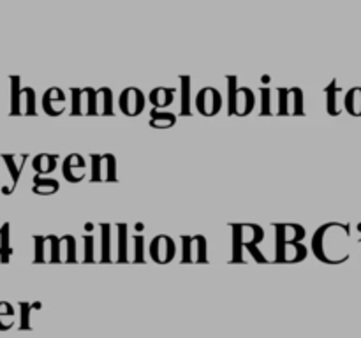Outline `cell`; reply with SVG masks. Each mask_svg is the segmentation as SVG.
Returning a JSON list of instances; mask_svg holds the SVG:
<instances>
[{"label": "cell", "mask_w": 361, "mask_h": 338, "mask_svg": "<svg viewBox=\"0 0 361 338\" xmlns=\"http://www.w3.org/2000/svg\"><path fill=\"white\" fill-rule=\"evenodd\" d=\"M349 233V227L342 226V224H324L319 227L318 231L312 236V252L313 255L326 264H338L347 259L342 249L335 245V240Z\"/></svg>", "instance_id": "obj_1"}, {"label": "cell", "mask_w": 361, "mask_h": 338, "mask_svg": "<svg viewBox=\"0 0 361 338\" xmlns=\"http://www.w3.org/2000/svg\"><path fill=\"white\" fill-rule=\"evenodd\" d=\"M233 227V257L231 263H245L243 259V249L252 255L256 263H268V259L261 254L258 245L261 243L265 231L258 224H231Z\"/></svg>", "instance_id": "obj_2"}, {"label": "cell", "mask_w": 361, "mask_h": 338, "mask_svg": "<svg viewBox=\"0 0 361 338\" xmlns=\"http://www.w3.org/2000/svg\"><path fill=\"white\" fill-rule=\"evenodd\" d=\"M21 80L18 76L11 78V115H28L34 116L36 113V92L34 88H21Z\"/></svg>", "instance_id": "obj_3"}, {"label": "cell", "mask_w": 361, "mask_h": 338, "mask_svg": "<svg viewBox=\"0 0 361 338\" xmlns=\"http://www.w3.org/2000/svg\"><path fill=\"white\" fill-rule=\"evenodd\" d=\"M278 101H277V115L287 116H302L305 115V107H303V92L302 88H278Z\"/></svg>", "instance_id": "obj_4"}, {"label": "cell", "mask_w": 361, "mask_h": 338, "mask_svg": "<svg viewBox=\"0 0 361 338\" xmlns=\"http://www.w3.org/2000/svg\"><path fill=\"white\" fill-rule=\"evenodd\" d=\"M208 243L203 235L182 236V263L205 264L208 263Z\"/></svg>", "instance_id": "obj_5"}, {"label": "cell", "mask_w": 361, "mask_h": 338, "mask_svg": "<svg viewBox=\"0 0 361 338\" xmlns=\"http://www.w3.org/2000/svg\"><path fill=\"white\" fill-rule=\"evenodd\" d=\"M71 115L80 116L97 115V90L92 87L72 88L71 90Z\"/></svg>", "instance_id": "obj_6"}, {"label": "cell", "mask_w": 361, "mask_h": 338, "mask_svg": "<svg viewBox=\"0 0 361 338\" xmlns=\"http://www.w3.org/2000/svg\"><path fill=\"white\" fill-rule=\"evenodd\" d=\"M90 182H116V159L112 154L90 156Z\"/></svg>", "instance_id": "obj_7"}, {"label": "cell", "mask_w": 361, "mask_h": 338, "mask_svg": "<svg viewBox=\"0 0 361 338\" xmlns=\"http://www.w3.org/2000/svg\"><path fill=\"white\" fill-rule=\"evenodd\" d=\"M194 104L198 113L203 116H215L223 109V96L217 88L205 87L198 92Z\"/></svg>", "instance_id": "obj_8"}, {"label": "cell", "mask_w": 361, "mask_h": 338, "mask_svg": "<svg viewBox=\"0 0 361 338\" xmlns=\"http://www.w3.org/2000/svg\"><path fill=\"white\" fill-rule=\"evenodd\" d=\"M145 104H147V97L139 88L136 87H127L125 90L120 94L118 106L120 112L127 116H138L143 113Z\"/></svg>", "instance_id": "obj_9"}, {"label": "cell", "mask_w": 361, "mask_h": 338, "mask_svg": "<svg viewBox=\"0 0 361 338\" xmlns=\"http://www.w3.org/2000/svg\"><path fill=\"white\" fill-rule=\"evenodd\" d=\"M176 245L175 240L167 235L155 236L150 243V257L157 264H167L175 259Z\"/></svg>", "instance_id": "obj_10"}, {"label": "cell", "mask_w": 361, "mask_h": 338, "mask_svg": "<svg viewBox=\"0 0 361 338\" xmlns=\"http://www.w3.org/2000/svg\"><path fill=\"white\" fill-rule=\"evenodd\" d=\"M41 104H43V109L46 115L60 116L65 112V107H68V99H65V94L62 88L52 87L44 92Z\"/></svg>", "instance_id": "obj_11"}, {"label": "cell", "mask_w": 361, "mask_h": 338, "mask_svg": "<svg viewBox=\"0 0 361 338\" xmlns=\"http://www.w3.org/2000/svg\"><path fill=\"white\" fill-rule=\"evenodd\" d=\"M307 247L302 242L294 243H277V257L275 263L282 264H293V263H302L303 259L307 257Z\"/></svg>", "instance_id": "obj_12"}, {"label": "cell", "mask_w": 361, "mask_h": 338, "mask_svg": "<svg viewBox=\"0 0 361 338\" xmlns=\"http://www.w3.org/2000/svg\"><path fill=\"white\" fill-rule=\"evenodd\" d=\"M62 175L69 183H80L87 176V162L80 154H71L62 164Z\"/></svg>", "instance_id": "obj_13"}, {"label": "cell", "mask_w": 361, "mask_h": 338, "mask_svg": "<svg viewBox=\"0 0 361 338\" xmlns=\"http://www.w3.org/2000/svg\"><path fill=\"white\" fill-rule=\"evenodd\" d=\"M256 106L254 92L247 87H240L236 92V101H234V116H247L252 113Z\"/></svg>", "instance_id": "obj_14"}, {"label": "cell", "mask_w": 361, "mask_h": 338, "mask_svg": "<svg viewBox=\"0 0 361 338\" xmlns=\"http://www.w3.org/2000/svg\"><path fill=\"white\" fill-rule=\"evenodd\" d=\"M277 229V243H294L305 238V229L300 224H274Z\"/></svg>", "instance_id": "obj_15"}, {"label": "cell", "mask_w": 361, "mask_h": 338, "mask_svg": "<svg viewBox=\"0 0 361 338\" xmlns=\"http://www.w3.org/2000/svg\"><path fill=\"white\" fill-rule=\"evenodd\" d=\"M76 240L72 235H65L59 242V263H76Z\"/></svg>", "instance_id": "obj_16"}, {"label": "cell", "mask_w": 361, "mask_h": 338, "mask_svg": "<svg viewBox=\"0 0 361 338\" xmlns=\"http://www.w3.org/2000/svg\"><path fill=\"white\" fill-rule=\"evenodd\" d=\"M150 103L155 109H164V107L171 106L175 101V90L166 87H157L150 92Z\"/></svg>", "instance_id": "obj_17"}, {"label": "cell", "mask_w": 361, "mask_h": 338, "mask_svg": "<svg viewBox=\"0 0 361 338\" xmlns=\"http://www.w3.org/2000/svg\"><path fill=\"white\" fill-rule=\"evenodd\" d=\"M28 156H2L6 166L9 167V175H11V191H14L18 185V180H20L21 169H23L25 162H27Z\"/></svg>", "instance_id": "obj_18"}, {"label": "cell", "mask_w": 361, "mask_h": 338, "mask_svg": "<svg viewBox=\"0 0 361 338\" xmlns=\"http://www.w3.org/2000/svg\"><path fill=\"white\" fill-rule=\"evenodd\" d=\"M56 160H59V156H52V154H39V156L34 157L32 167L36 169L37 175H41V176L50 175V173L55 171Z\"/></svg>", "instance_id": "obj_19"}, {"label": "cell", "mask_w": 361, "mask_h": 338, "mask_svg": "<svg viewBox=\"0 0 361 338\" xmlns=\"http://www.w3.org/2000/svg\"><path fill=\"white\" fill-rule=\"evenodd\" d=\"M97 115H115L113 113V92L110 87H101L97 90Z\"/></svg>", "instance_id": "obj_20"}, {"label": "cell", "mask_w": 361, "mask_h": 338, "mask_svg": "<svg viewBox=\"0 0 361 338\" xmlns=\"http://www.w3.org/2000/svg\"><path fill=\"white\" fill-rule=\"evenodd\" d=\"M176 124V115L163 109H152L150 113V127L154 129H171Z\"/></svg>", "instance_id": "obj_21"}, {"label": "cell", "mask_w": 361, "mask_h": 338, "mask_svg": "<svg viewBox=\"0 0 361 338\" xmlns=\"http://www.w3.org/2000/svg\"><path fill=\"white\" fill-rule=\"evenodd\" d=\"M59 189H60V183L56 182L55 178H46V176H41V175L34 176V187H32L34 194L52 196L55 194V192H59Z\"/></svg>", "instance_id": "obj_22"}, {"label": "cell", "mask_w": 361, "mask_h": 338, "mask_svg": "<svg viewBox=\"0 0 361 338\" xmlns=\"http://www.w3.org/2000/svg\"><path fill=\"white\" fill-rule=\"evenodd\" d=\"M101 263H112V226L101 224Z\"/></svg>", "instance_id": "obj_23"}, {"label": "cell", "mask_w": 361, "mask_h": 338, "mask_svg": "<svg viewBox=\"0 0 361 338\" xmlns=\"http://www.w3.org/2000/svg\"><path fill=\"white\" fill-rule=\"evenodd\" d=\"M59 242H60V238L55 235L44 236L43 264L59 263Z\"/></svg>", "instance_id": "obj_24"}, {"label": "cell", "mask_w": 361, "mask_h": 338, "mask_svg": "<svg viewBox=\"0 0 361 338\" xmlns=\"http://www.w3.org/2000/svg\"><path fill=\"white\" fill-rule=\"evenodd\" d=\"M180 90H182V103H180V109H182L183 116L192 115V99H191V78L189 76H180Z\"/></svg>", "instance_id": "obj_25"}, {"label": "cell", "mask_w": 361, "mask_h": 338, "mask_svg": "<svg viewBox=\"0 0 361 338\" xmlns=\"http://www.w3.org/2000/svg\"><path fill=\"white\" fill-rule=\"evenodd\" d=\"M118 229V252H116V263H131L127 252V226L125 224H116Z\"/></svg>", "instance_id": "obj_26"}, {"label": "cell", "mask_w": 361, "mask_h": 338, "mask_svg": "<svg viewBox=\"0 0 361 338\" xmlns=\"http://www.w3.org/2000/svg\"><path fill=\"white\" fill-rule=\"evenodd\" d=\"M14 315L17 310L12 308L11 303L0 302V331H8L14 326Z\"/></svg>", "instance_id": "obj_27"}, {"label": "cell", "mask_w": 361, "mask_h": 338, "mask_svg": "<svg viewBox=\"0 0 361 338\" xmlns=\"http://www.w3.org/2000/svg\"><path fill=\"white\" fill-rule=\"evenodd\" d=\"M39 308H43V305H41L39 302L37 303H25L21 302L20 303V314H21V319H20V330H32V321H30V315H32L34 310H39Z\"/></svg>", "instance_id": "obj_28"}, {"label": "cell", "mask_w": 361, "mask_h": 338, "mask_svg": "<svg viewBox=\"0 0 361 338\" xmlns=\"http://www.w3.org/2000/svg\"><path fill=\"white\" fill-rule=\"evenodd\" d=\"M12 255L11 243H9V224L6 222L0 227V263H9V259Z\"/></svg>", "instance_id": "obj_29"}, {"label": "cell", "mask_w": 361, "mask_h": 338, "mask_svg": "<svg viewBox=\"0 0 361 338\" xmlns=\"http://www.w3.org/2000/svg\"><path fill=\"white\" fill-rule=\"evenodd\" d=\"M345 109L351 115H361V88H353L345 96Z\"/></svg>", "instance_id": "obj_30"}, {"label": "cell", "mask_w": 361, "mask_h": 338, "mask_svg": "<svg viewBox=\"0 0 361 338\" xmlns=\"http://www.w3.org/2000/svg\"><path fill=\"white\" fill-rule=\"evenodd\" d=\"M238 88V78L227 76V115L229 116H234V101H236Z\"/></svg>", "instance_id": "obj_31"}, {"label": "cell", "mask_w": 361, "mask_h": 338, "mask_svg": "<svg viewBox=\"0 0 361 338\" xmlns=\"http://www.w3.org/2000/svg\"><path fill=\"white\" fill-rule=\"evenodd\" d=\"M337 83L335 81H331L329 83L328 88H324V94L328 96V101H326V109H328V113L331 116L338 115V107H337Z\"/></svg>", "instance_id": "obj_32"}, {"label": "cell", "mask_w": 361, "mask_h": 338, "mask_svg": "<svg viewBox=\"0 0 361 338\" xmlns=\"http://www.w3.org/2000/svg\"><path fill=\"white\" fill-rule=\"evenodd\" d=\"M134 242V252H132L131 263L134 264H143L145 263V238L143 235H136L132 238Z\"/></svg>", "instance_id": "obj_33"}, {"label": "cell", "mask_w": 361, "mask_h": 338, "mask_svg": "<svg viewBox=\"0 0 361 338\" xmlns=\"http://www.w3.org/2000/svg\"><path fill=\"white\" fill-rule=\"evenodd\" d=\"M83 247H85V255H83V263L92 264L96 263V238L92 235L83 236Z\"/></svg>", "instance_id": "obj_34"}, {"label": "cell", "mask_w": 361, "mask_h": 338, "mask_svg": "<svg viewBox=\"0 0 361 338\" xmlns=\"http://www.w3.org/2000/svg\"><path fill=\"white\" fill-rule=\"evenodd\" d=\"M261 99H262V104H261V113H259V115H262V116L274 115V109H271V90L270 88H266V87L261 88Z\"/></svg>", "instance_id": "obj_35"}, {"label": "cell", "mask_w": 361, "mask_h": 338, "mask_svg": "<svg viewBox=\"0 0 361 338\" xmlns=\"http://www.w3.org/2000/svg\"><path fill=\"white\" fill-rule=\"evenodd\" d=\"M43 251H44V236H34V263L43 264Z\"/></svg>", "instance_id": "obj_36"}, {"label": "cell", "mask_w": 361, "mask_h": 338, "mask_svg": "<svg viewBox=\"0 0 361 338\" xmlns=\"http://www.w3.org/2000/svg\"><path fill=\"white\" fill-rule=\"evenodd\" d=\"M143 229H145V226H143V224H136V231H143Z\"/></svg>", "instance_id": "obj_37"}, {"label": "cell", "mask_w": 361, "mask_h": 338, "mask_svg": "<svg viewBox=\"0 0 361 338\" xmlns=\"http://www.w3.org/2000/svg\"><path fill=\"white\" fill-rule=\"evenodd\" d=\"M261 81H262V83H268V81H270V78H268V76H266V78H265V76H262Z\"/></svg>", "instance_id": "obj_38"}]
</instances>
